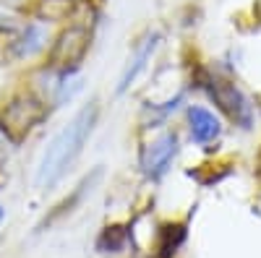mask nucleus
Instances as JSON below:
<instances>
[{
	"instance_id": "obj_1",
	"label": "nucleus",
	"mask_w": 261,
	"mask_h": 258,
	"mask_svg": "<svg viewBox=\"0 0 261 258\" xmlns=\"http://www.w3.org/2000/svg\"><path fill=\"white\" fill-rule=\"evenodd\" d=\"M97 120H99V104L97 99H92L53 136V141L47 144L45 154L39 159V167H37V178H34L37 188L50 190L65 178V172L81 157L86 141L92 138Z\"/></svg>"
},
{
	"instance_id": "obj_2",
	"label": "nucleus",
	"mask_w": 261,
	"mask_h": 258,
	"mask_svg": "<svg viewBox=\"0 0 261 258\" xmlns=\"http://www.w3.org/2000/svg\"><path fill=\"white\" fill-rule=\"evenodd\" d=\"M45 115H47V107L39 97L18 94L0 110V133L11 144H18L45 120Z\"/></svg>"
},
{
	"instance_id": "obj_3",
	"label": "nucleus",
	"mask_w": 261,
	"mask_h": 258,
	"mask_svg": "<svg viewBox=\"0 0 261 258\" xmlns=\"http://www.w3.org/2000/svg\"><path fill=\"white\" fill-rule=\"evenodd\" d=\"M92 45V34L86 26H68L58 34L50 50V66L58 68L60 73H73L79 68V63L84 55L89 52Z\"/></svg>"
},
{
	"instance_id": "obj_4",
	"label": "nucleus",
	"mask_w": 261,
	"mask_h": 258,
	"mask_svg": "<svg viewBox=\"0 0 261 258\" xmlns=\"http://www.w3.org/2000/svg\"><path fill=\"white\" fill-rule=\"evenodd\" d=\"M206 92L209 97L214 99V104L220 107V110L241 128H251L253 123V104L248 102V97L238 89L235 83L225 81V78H206Z\"/></svg>"
},
{
	"instance_id": "obj_5",
	"label": "nucleus",
	"mask_w": 261,
	"mask_h": 258,
	"mask_svg": "<svg viewBox=\"0 0 261 258\" xmlns=\"http://www.w3.org/2000/svg\"><path fill=\"white\" fill-rule=\"evenodd\" d=\"M175 154H178V136L172 133V131H167V133H162L157 141H151V144L144 149V154H141L144 175H146L149 180H160L165 172L170 169Z\"/></svg>"
},
{
	"instance_id": "obj_6",
	"label": "nucleus",
	"mask_w": 261,
	"mask_h": 258,
	"mask_svg": "<svg viewBox=\"0 0 261 258\" xmlns=\"http://www.w3.org/2000/svg\"><path fill=\"white\" fill-rule=\"evenodd\" d=\"M160 47V34L154 32V34H146V39L141 42V45L134 50V58H128V66L123 68V73H120V81H118V94H123V92H128L130 86H134V81L144 73V68H146V63L151 60V55H154V50Z\"/></svg>"
},
{
	"instance_id": "obj_7",
	"label": "nucleus",
	"mask_w": 261,
	"mask_h": 258,
	"mask_svg": "<svg viewBox=\"0 0 261 258\" xmlns=\"http://www.w3.org/2000/svg\"><path fill=\"white\" fill-rule=\"evenodd\" d=\"M188 128H191V138L196 144H212L222 133L220 118H217L212 110H206V107H201V104L188 107Z\"/></svg>"
},
{
	"instance_id": "obj_8",
	"label": "nucleus",
	"mask_w": 261,
	"mask_h": 258,
	"mask_svg": "<svg viewBox=\"0 0 261 258\" xmlns=\"http://www.w3.org/2000/svg\"><path fill=\"white\" fill-rule=\"evenodd\" d=\"M73 11V0H37L34 16L39 21H65Z\"/></svg>"
},
{
	"instance_id": "obj_9",
	"label": "nucleus",
	"mask_w": 261,
	"mask_h": 258,
	"mask_svg": "<svg viewBox=\"0 0 261 258\" xmlns=\"http://www.w3.org/2000/svg\"><path fill=\"white\" fill-rule=\"evenodd\" d=\"M42 47H45V32H42V26H37V24H29L24 29V34H21V39L16 42V55L18 58H32Z\"/></svg>"
},
{
	"instance_id": "obj_10",
	"label": "nucleus",
	"mask_w": 261,
	"mask_h": 258,
	"mask_svg": "<svg viewBox=\"0 0 261 258\" xmlns=\"http://www.w3.org/2000/svg\"><path fill=\"white\" fill-rule=\"evenodd\" d=\"M99 250H110L113 248V253L123 245V232H120V227H107L105 232H102V238H99Z\"/></svg>"
},
{
	"instance_id": "obj_11",
	"label": "nucleus",
	"mask_w": 261,
	"mask_h": 258,
	"mask_svg": "<svg viewBox=\"0 0 261 258\" xmlns=\"http://www.w3.org/2000/svg\"><path fill=\"white\" fill-rule=\"evenodd\" d=\"M258 164H261V154H258Z\"/></svg>"
}]
</instances>
